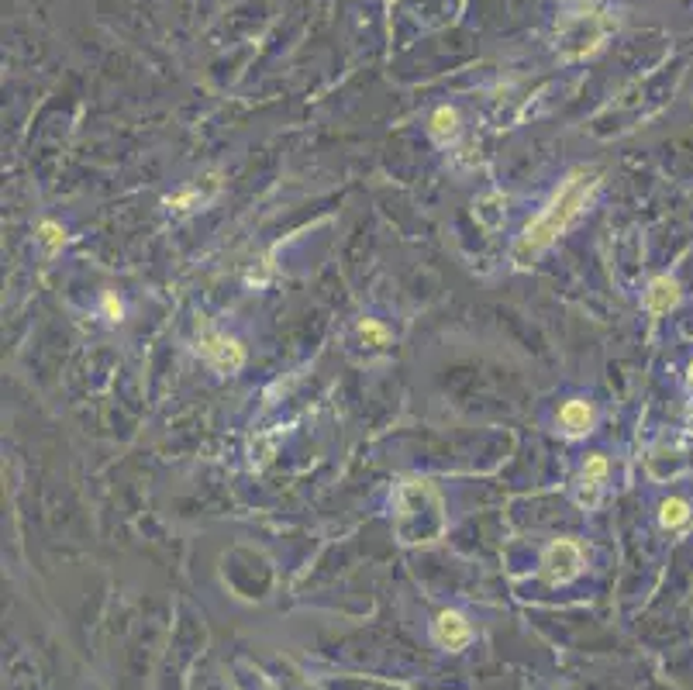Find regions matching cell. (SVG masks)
Returning a JSON list of instances; mask_svg holds the SVG:
<instances>
[{"label": "cell", "mask_w": 693, "mask_h": 690, "mask_svg": "<svg viewBox=\"0 0 693 690\" xmlns=\"http://www.w3.org/2000/svg\"><path fill=\"white\" fill-rule=\"evenodd\" d=\"M597 187L600 177L594 170H577V173H569V177L562 179V187L549 198V204L539 211V217H531L524 225V232L518 235V242H514V253H511L514 266H531L583 215V207L597 194Z\"/></svg>", "instance_id": "obj_1"}, {"label": "cell", "mask_w": 693, "mask_h": 690, "mask_svg": "<svg viewBox=\"0 0 693 690\" xmlns=\"http://www.w3.org/2000/svg\"><path fill=\"white\" fill-rule=\"evenodd\" d=\"M583 549H579L573 538H559L552 542L549 549L541 552V576L559 587V584H569V580H577L579 573H583Z\"/></svg>", "instance_id": "obj_2"}, {"label": "cell", "mask_w": 693, "mask_h": 690, "mask_svg": "<svg viewBox=\"0 0 693 690\" xmlns=\"http://www.w3.org/2000/svg\"><path fill=\"white\" fill-rule=\"evenodd\" d=\"M197 349H200V355L211 363L217 373H238V370L245 366V349H242L235 338L221 336V332H214V328H204V332H200Z\"/></svg>", "instance_id": "obj_3"}, {"label": "cell", "mask_w": 693, "mask_h": 690, "mask_svg": "<svg viewBox=\"0 0 693 690\" xmlns=\"http://www.w3.org/2000/svg\"><path fill=\"white\" fill-rule=\"evenodd\" d=\"M607 474H611V463L604 453H594L583 459L577 476V501L583 508H597L600 493H604V483H607Z\"/></svg>", "instance_id": "obj_4"}, {"label": "cell", "mask_w": 693, "mask_h": 690, "mask_svg": "<svg viewBox=\"0 0 693 690\" xmlns=\"http://www.w3.org/2000/svg\"><path fill=\"white\" fill-rule=\"evenodd\" d=\"M431 639L448 652H459L473 639V625L462 612H442L431 621Z\"/></svg>", "instance_id": "obj_5"}, {"label": "cell", "mask_w": 693, "mask_h": 690, "mask_svg": "<svg viewBox=\"0 0 693 690\" xmlns=\"http://www.w3.org/2000/svg\"><path fill=\"white\" fill-rule=\"evenodd\" d=\"M594 421H597V411H594V404L583 400V397H573V400H566V404L559 408V432L566 435V438L590 435L594 432Z\"/></svg>", "instance_id": "obj_6"}, {"label": "cell", "mask_w": 693, "mask_h": 690, "mask_svg": "<svg viewBox=\"0 0 693 690\" xmlns=\"http://www.w3.org/2000/svg\"><path fill=\"white\" fill-rule=\"evenodd\" d=\"M642 304H645V311L649 315H670L676 304H679V283H676L673 276H655L652 283H649V290L642 297Z\"/></svg>", "instance_id": "obj_7"}, {"label": "cell", "mask_w": 693, "mask_h": 690, "mask_svg": "<svg viewBox=\"0 0 693 690\" xmlns=\"http://www.w3.org/2000/svg\"><path fill=\"white\" fill-rule=\"evenodd\" d=\"M687 521H690V501L670 497V501L659 504V525H662V529H679V525H687Z\"/></svg>", "instance_id": "obj_8"}, {"label": "cell", "mask_w": 693, "mask_h": 690, "mask_svg": "<svg viewBox=\"0 0 693 690\" xmlns=\"http://www.w3.org/2000/svg\"><path fill=\"white\" fill-rule=\"evenodd\" d=\"M431 135L439 138V142H452V138L459 135V115L452 111V107H439L435 115H431Z\"/></svg>", "instance_id": "obj_9"}, {"label": "cell", "mask_w": 693, "mask_h": 690, "mask_svg": "<svg viewBox=\"0 0 693 690\" xmlns=\"http://www.w3.org/2000/svg\"><path fill=\"white\" fill-rule=\"evenodd\" d=\"M39 242L49 249V253H56V249H62V242H66V232L59 228L56 221H42L39 225Z\"/></svg>", "instance_id": "obj_10"}, {"label": "cell", "mask_w": 693, "mask_h": 690, "mask_svg": "<svg viewBox=\"0 0 693 690\" xmlns=\"http://www.w3.org/2000/svg\"><path fill=\"white\" fill-rule=\"evenodd\" d=\"M359 336L366 338L369 345H383L386 342V328L380 325V321H373V317H366L363 325H359Z\"/></svg>", "instance_id": "obj_11"}, {"label": "cell", "mask_w": 693, "mask_h": 690, "mask_svg": "<svg viewBox=\"0 0 693 690\" xmlns=\"http://www.w3.org/2000/svg\"><path fill=\"white\" fill-rule=\"evenodd\" d=\"M100 308H104V315L111 317V321H121V315H125V308H121V300L115 294L100 297Z\"/></svg>", "instance_id": "obj_12"}, {"label": "cell", "mask_w": 693, "mask_h": 690, "mask_svg": "<svg viewBox=\"0 0 693 690\" xmlns=\"http://www.w3.org/2000/svg\"><path fill=\"white\" fill-rule=\"evenodd\" d=\"M687 383L693 387V363H690V370H687Z\"/></svg>", "instance_id": "obj_13"}]
</instances>
